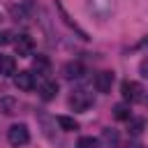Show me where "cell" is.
Listing matches in <instances>:
<instances>
[{"instance_id":"1","label":"cell","mask_w":148,"mask_h":148,"mask_svg":"<svg viewBox=\"0 0 148 148\" xmlns=\"http://www.w3.org/2000/svg\"><path fill=\"white\" fill-rule=\"evenodd\" d=\"M86 9H88L95 18L104 21V18H109L111 12H113V0H86Z\"/></svg>"},{"instance_id":"2","label":"cell","mask_w":148,"mask_h":148,"mask_svg":"<svg viewBox=\"0 0 148 148\" xmlns=\"http://www.w3.org/2000/svg\"><path fill=\"white\" fill-rule=\"evenodd\" d=\"M120 95H123V99H125L127 104H134V102H141V99H143V88H141V83H136V81H123Z\"/></svg>"},{"instance_id":"3","label":"cell","mask_w":148,"mask_h":148,"mask_svg":"<svg viewBox=\"0 0 148 148\" xmlns=\"http://www.w3.org/2000/svg\"><path fill=\"white\" fill-rule=\"evenodd\" d=\"M7 141H9L12 146H25V143L30 141V130H28V125H23V123L12 125V127L7 130Z\"/></svg>"},{"instance_id":"4","label":"cell","mask_w":148,"mask_h":148,"mask_svg":"<svg viewBox=\"0 0 148 148\" xmlns=\"http://www.w3.org/2000/svg\"><path fill=\"white\" fill-rule=\"evenodd\" d=\"M92 102H95L92 95L86 90H72V95H69V106L74 111H88L92 106Z\"/></svg>"},{"instance_id":"5","label":"cell","mask_w":148,"mask_h":148,"mask_svg":"<svg viewBox=\"0 0 148 148\" xmlns=\"http://www.w3.org/2000/svg\"><path fill=\"white\" fill-rule=\"evenodd\" d=\"M14 49H16V56L18 58H30L32 51H35V39L30 35H18L14 39Z\"/></svg>"},{"instance_id":"6","label":"cell","mask_w":148,"mask_h":148,"mask_svg":"<svg viewBox=\"0 0 148 148\" xmlns=\"http://www.w3.org/2000/svg\"><path fill=\"white\" fill-rule=\"evenodd\" d=\"M92 83H95V90L97 92H109L111 86H113V72H106V69L104 72H97Z\"/></svg>"},{"instance_id":"7","label":"cell","mask_w":148,"mask_h":148,"mask_svg":"<svg viewBox=\"0 0 148 148\" xmlns=\"http://www.w3.org/2000/svg\"><path fill=\"white\" fill-rule=\"evenodd\" d=\"M14 83H16L18 90H32L35 88V74L28 72V69H23V72H18L14 76Z\"/></svg>"},{"instance_id":"8","label":"cell","mask_w":148,"mask_h":148,"mask_svg":"<svg viewBox=\"0 0 148 148\" xmlns=\"http://www.w3.org/2000/svg\"><path fill=\"white\" fill-rule=\"evenodd\" d=\"M86 74V67L79 62V60H74V62H67L65 67H62V76L65 79H69V81H74V79H81Z\"/></svg>"},{"instance_id":"9","label":"cell","mask_w":148,"mask_h":148,"mask_svg":"<svg viewBox=\"0 0 148 148\" xmlns=\"http://www.w3.org/2000/svg\"><path fill=\"white\" fill-rule=\"evenodd\" d=\"M56 95H58V83H56V81H44V83L39 86V97H42L44 102L56 99Z\"/></svg>"},{"instance_id":"10","label":"cell","mask_w":148,"mask_h":148,"mask_svg":"<svg viewBox=\"0 0 148 148\" xmlns=\"http://www.w3.org/2000/svg\"><path fill=\"white\" fill-rule=\"evenodd\" d=\"M32 69H35L39 76H49V74H51V60H49L46 56H37V58L32 60Z\"/></svg>"},{"instance_id":"11","label":"cell","mask_w":148,"mask_h":148,"mask_svg":"<svg viewBox=\"0 0 148 148\" xmlns=\"http://www.w3.org/2000/svg\"><path fill=\"white\" fill-rule=\"evenodd\" d=\"M0 74H2V76L16 74V60H14V56H5V53H0Z\"/></svg>"},{"instance_id":"12","label":"cell","mask_w":148,"mask_h":148,"mask_svg":"<svg viewBox=\"0 0 148 148\" xmlns=\"http://www.w3.org/2000/svg\"><path fill=\"white\" fill-rule=\"evenodd\" d=\"M0 111L7 113V116H14V113L18 111V102H16L14 97H2V99H0Z\"/></svg>"},{"instance_id":"13","label":"cell","mask_w":148,"mask_h":148,"mask_svg":"<svg viewBox=\"0 0 148 148\" xmlns=\"http://www.w3.org/2000/svg\"><path fill=\"white\" fill-rule=\"evenodd\" d=\"M56 123H58L60 130H65V132H76V130H79V123H76L74 118H69V116H58Z\"/></svg>"},{"instance_id":"14","label":"cell","mask_w":148,"mask_h":148,"mask_svg":"<svg viewBox=\"0 0 148 148\" xmlns=\"http://www.w3.org/2000/svg\"><path fill=\"white\" fill-rule=\"evenodd\" d=\"M113 118L116 120H130L132 118V113H130V104H116L113 106Z\"/></svg>"},{"instance_id":"15","label":"cell","mask_w":148,"mask_h":148,"mask_svg":"<svg viewBox=\"0 0 148 148\" xmlns=\"http://www.w3.org/2000/svg\"><path fill=\"white\" fill-rule=\"evenodd\" d=\"M127 123H130V134H134V136H139L143 132V127H146V120L143 118H130Z\"/></svg>"},{"instance_id":"16","label":"cell","mask_w":148,"mask_h":148,"mask_svg":"<svg viewBox=\"0 0 148 148\" xmlns=\"http://www.w3.org/2000/svg\"><path fill=\"white\" fill-rule=\"evenodd\" d=\"M102 141H104L106 146H116V143H118V132L111 130V127H106V130L102 132Z\"/></svg>"},{"instance_id":"17","label":"cell","mask_w":148,"mask_h":148,"mask_svg":"<svg viewBox=\"0 0 148 148\" xmlns=\"http://www.w3.org/2000/svg\"><path fill=\"white\" fill-rule=\"evenodd\" d=\"M76 148H99V141L92 139V136H81L76 141Z\"/></svg>"},{"instance_id":"18","label":"cell","mask_w":148,"mask_h":148,"mask_svg":"<svg viewBox=\"0 0 148 148\" xmlns=\"http://www.w3.org/2000/svg\"><path fill=\"white\" fill-rule=\"evenodd\" d=\"M12 37H14V35H12V30H0V46H7L9 42H14Z\"/></svg>"},{"instance_id":"19","label":"cell","mask_w":148,"mask_h":148,"mask_svg":"<svg viewBox=\"0 0 148 148\" xmlns=\"http://www.w3.org/2000/svg\"><path fill=\"white\" fill-rule=\"evenodd\" d=\"M139 72H141V76H146V79H148V58H143V60H141Z\"/></svg>"},{"instance_id":"20","label":"cell","mask_w":148,"mask_h":148,"mask_svg":"<svg viewBox=\"0 0 148 148\" xmlns=\"http://www.w3.org/2000/svg\"><path fill=\"white\" fill-rule=\"evenodd\" d=\"M134 148H143V146H134Z\"/></svg>"}]
</instances>
